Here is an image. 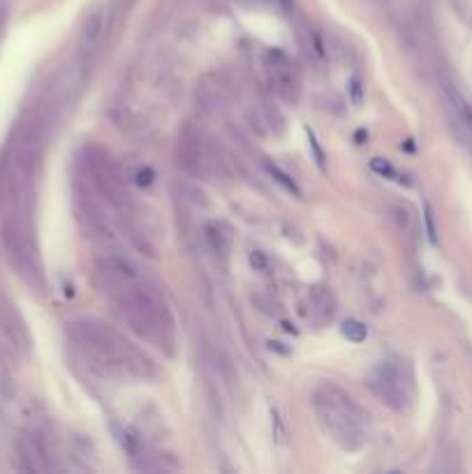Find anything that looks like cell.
Returning <instances> with one entry per match:
<instances>
[{"label": "cell", "mask_w": 472, "mask_h": 474, "mask_svg": "<svg viewBox=\"0 0 472 474\" xmlns=\"http://www.w3.org/2000/svg\"><path fill=\"white\" fill-rule=\"evenodd\" d=\"M102 276L107 294L116 301L120 315L137 336L150 345L167 347L174 340V321L158 292L137 276V271L123 259H109Z\"/></svg>", "instance_id": "obj_1"}, {"label": "cell", "mask_w": 472, "mask_h": 474, "mask_svg": "<svg viewBox=\"0 0 472 474\" xmlns=\"http://www.w3.org/2000/svg\"><path fill=\"white\" fill-rule=\"evenodd\" d=\"M72 338L77 340L83 356L98 366L105 375L146 379L155 375L153 361L120 336L116 329L100 319L83 317L72 324Z\"/></svg>", "instance_id": "obj_2"}, {"label": "cell", "mask_w": 472, "mask_h": 474, "mask_svg": "<svg viewBox=\"0 0 472 474\" xmlns=\"http://www.w3.org/2000/svg\"><path fill=\"white\" fill-rule=\"evenodd\" d=\"M313 410L322 431L345 451H356L366 442V414L350 393L334 384H322L313 391Z\"/></svg>", "instance_id": "obj_3"}, {"label": "cell", "mask_w": 472, "mask_h": 474, "mask_svg": "<svg viewBox=\"0 0 472 474\" xmlns=\"http://www.w3.org/2000/svg\"><path fill=\"white\" fill-rule=\"evenodd\" d=\"M368 384H371L375 396L396 412H401L410 401L408 386H405V377L401 373V368L396 366L394 361L377 364L373 368L371 377H368Z\"/></svg>", "instance_id": "obj_4"}, {"label": "cell", "mask_w": 472, "mask_h": 474, "mask_svg": "<svg viewBox=\"0 0 472 474\" xmlns=\"http://www.w3.org/2000/svg\"><path fill=\"white\" fill-rule=\"evenodd\" d=\"M107 31V21L102 12H93L86 19V26L81 31V51L83 53H96L98 46L102 44V37H105Z\"/></svg>", "instance_id": "obj_5"}, {"label": "cell", "mask_w": 472, "mask_h": 474, "mask_svg": "<svg viewBox=\"0 0 472 474\" xmlns=\"http://www.w3.org/2000/svg\"><path fill=\"white\" fill-rule=\"evenodd\" d=\"M269 70H271L273 77H276V83H278L282 91L294 86V74H292V65H289V61H287L280 51L269 53Z\"/></svg>", "instance_id": "obj_6"}, {"label": "cell", "mask_w": 472, "mask_h": 474, "mask_svg": "<svg viewBox=\"0 0 472 474\" xmlns=\"http://www.w3.org/2000/svg\"><path fill=\"white\" fill-rule=\"evenodd\" d=\"M341 331H343V336H345L347 340H352V343H361V340H366V336H368L366 326L361 324V321H354V319L345 321Z\"/></svg>", "instance_id": "obj_7"}, {"label": "cell", "mask_w": 472, "mask_h": 474, "mask_svg": "<svg viewBox=\"0 0 472 474\" xmlns=\"http://www.w3.org/2000/svg\"><path fill=\"white\" fill-rule=\"evenodd\" d=\"M206 236H209V241H211V245H213L215 250H218V252H227L230 239L220 232L218 225H209V227H206Z\"/></svg>", "instance_id": "obj_8"}, {"label": "cell", "mask_w": 472, "mask_h": 474, "mask_svg": "<svg viewBox=\"0 0 472 474\" xmlns=\"http://www.w3.org/2000/svg\"><path fill=\"white\" fill-rule=\"evenodd\" d=\"M269 174H271L273 178H276V181H278L280 185H285V190H289V192H294V195H301V190L297 187V183L292 181V178H289L287 174H282L278 167H271V165H269Z\"/></svg>", "instance_id": "obj_9"}, {"label": "cell", "mask_w": 472, "mask_h": 474, "mask_svg": "<svg viewBox=\"0 0 472 474\" xmlns=\"http://www.w3.org/2000/svg\"><path fill=\"white\" fill-rule=\"evenodd\" d=\"M352 93H354V104H361V86H359L356 79L352 81Z\"/></svg>", "instance_id": "obj_10"}]
</instances>
